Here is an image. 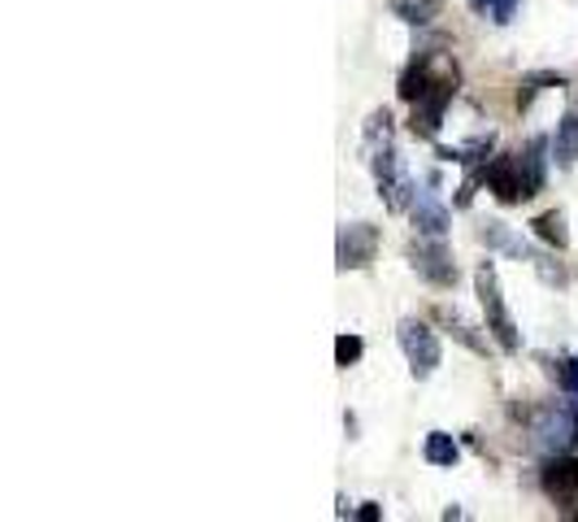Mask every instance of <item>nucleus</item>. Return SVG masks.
I'll list each match as a JSON object with an SVG mask.
<instances>
[{"label":"nucleus","instance_id":"1","mask_svg":"<svg viewBox=\"0 0 578 522\" xmlns=\"http://www.w3.org/2000/svg\"><path fill=\"white\" fill-rule=\"evenodd\" d=\"M474 292H479V305H483V318H487V331L492 340L505 349V353H518V327L509 318V305H505V292H501V279H496V266L492 262H479L474 270Z\"/></svg>","mask_w":578,"mask_h":522},{"label":"nucleus","instance_id":"2","mask_svg":"<svg viewBox=\"0 0 578 522\" xmlns=\"http://www.w3.org/2000/svg\"><path fill=\"white\" fill-rule=\"evenodd\" d=\"M396 336H400V353H405L413 379H431L439 371V340H435V331L426 323H418V318H405Z\"/></svg>","mask_w":578,"mask_h":522},{"label":"nucleus","instance_id":"3","mask_svg":"<svg viewBox=\"0 0 578 522\" xmlns=\"http://www.w3.org/2000/svg\"><path fill=\"white\" fill-rule=\"evenodd\" d=\"M409 262H413L418 279H426V283L439 288V292L457 283V262H453V253L444 248V240H435V235L418 240V244L409 248Z\"/></svg>","mask_w":578,"mask_h":522},{"label":"nucleus","instance_id":"4","mask_svg":"<svg viewBox=\"0 0 578 522\" xmlns=\"http://www.w3.org/2000/svg\"><path fill=\"white\" fill-rule=\"evenodd\" d=\"M453 96H457V74L435 78V87H431L422 100H413V118H409L413 135L435 139V135H439V122H444V109H448V100H453Z\"/></svg>","mask_w":578,"mask_h":522},{"label":"nucleus","instance_id":"5","mask_svg":"<svg viewBox=\"0 0 578 522\" xmlns=\"http://www.w3.org/2000/svg\"><path fill=\"white\" fill-rule=\"evenodd\" d=\"M483 179H487V192H492L501 205L531 201V187H527L522 157H496V161H487V166H483Z\"/></svg>","mask_w":578,"mask_h":522},{"label":"nucleus","instance_id":"6","mask_svg":"<svg viewBox=\"0 0 578 522\" xmlns=\"http://www.w3.org/2000/svg\"><path fill=\"white\" fill-rule=\"evenodd\" d=\"M378 253V227L370 222H352L339 227V244H335V266L339 270H365Z\"/></svg>","mask_w":578,"mask_h":522},{"label":"nucleus","instance_id":"7","mask_svg":"<svg viewBox=\"0 0 578 522\" xmlns=\"http://www.w3.org/2000/svg\"><path fill=\"white\" fill-rule=\"evenodd\" d=\"M374 179H378V196L387 201V209H405L409 205V192H413V183H409V174L400 170V157H396V148L392 144H383V148H374Z\"/></svg>","mask_w":578,"mask_h":522},{"label":"nucleus","instance_id":"8","mask_svg":"<svg viewBox=\"0 0 578 522\" xmlns=\"http://www.w3.org/2000/svg\"><path fill=\"white\" fill-rule=\"evenodd\" d=\"M535 436H540V445H544V449L566 453L570 445H578V414L566 405V401H557V405L540 410V418H535Z\"/></svg>","mask_w":578,"mask_h":522},{"label":"nucleus","instance_id":"9","mask_svg":"<svg viewBox=\"0 0 578 522\" xmlns=\"http://www.w3.org/2000/svg\"><path fill=\"white\" fill-rule=\"evenodd\" d=\"M540 484L544 493L557 501V506H570L578 497V458L575 453H553L540 471Z\"/></svg>","mask_w":578,"mask_h":522},{"label":"nucleus","instance_id":"10","mask_svg":"<svg viewBox=\"0 0 578 522\" xmlns=\"http://www.w3.org/2000/svg\"><path fill=\"white\" fill-rule=\"evenodd\" d=\"M409 214H413L418 235H435V240H444V235H448V227H453V214H448V205H444L435 192H413Z\"/></svg>","mask_w":578,"mask_h":522},{"label":"nucleus","instance_id":"11","mask_svg":"<svg viewBox=\"0 0 578 522\" xmlns=\"http://www.w3.org/2000/svg\"><path fill=\"white\" fill-rule=\"evenodd\" d=\"M435 87V70H431V61H409L405 65V74H400V100H422L426 92Z\"/></svg>","mask_w":578,"mask_h":522},{"label":"nucleus","instance_id":"12","mask_svg":"<svg viewBox=\"0 0 578 522\" xmlns=\"http://www.w3.org/2000/svg\"><path fill=\"white\" fill-rule=\"evenodd\" d=\"M535 235L549 244V248H570V231H566V214H557V209H549V214H540L535 222Z\"/></svg>","mask_w":578,"mask_h":522},{"label":"nucleus","instance_id":"13","mask_svg":"<svg viewBox=\"0 0 578 522\" xmlns=\"http://www.w3.org/2000/svg\"><path fill=\"white\" fill-rule=\"evenodd\" d=\"M422 458H426L431 466H457L461 449H457V440H453L448 432H431L426 445H422Z\"/></svg>","mask_w":578,"mask_h":522},{"label":"nucleus","instance_id":"14","mask_svg":"<svg viewBox=\"0 0 578 522\" xmlns=\"http://www.w3.org/2000/svg\"><path fill=\"white\" fill-rule=\"evenodd\" d=\"M479 240H483L487 248H505V253H514V257H522V253H527V248H522V244H518V240H514L501 222H487V227L479 231Z\"/></svg>","mask_w":578,"mask_h":522},{"label":"nucleus","instance_id":"15","mask_svg":"<svg viewBox=\"0 0 578 522\" xmlns=\"http://www.w3.org/2000/svg\"><path fill=\"white\" fill-rule=\"evenodd\" d=\"M361 353H365L361 336H339L335 340V366H352V362H361Z\"/></svg>","mask_w":578,"mask_h":522},{"label":"nucleus","instance_id":"16","mask_svg":"<svg viewBox=\"0 0 578 522\" xmlns=\"http://www.w3.org/2000/svg\"><path fill=\"white\" fill-rule=\"evenodd\" d=\"M439 318L448 323V331H453V336H457V340H461L466 349H474V353H483V349H487V344H483V340H479V336H474V331H470V327H466L461 318H453V314H439Z\"/></svg>","mask_w":578,"mask_h":522},{"label":"nucleus","instance_id":"17","mask_svg":"<svg viewBox=\"0 0 578 522\" xmlns=\"http://www.w3.org/2000/svg\"><path fill=\"white\" fill-rule=\"evenodd\" d=\"M535 270H540V279H544V283H557V288H566V283H570V275H566L562 266H553L549 257H540V262H535Z\"/></svg>","mask_w":578,"mask_h":522},{"label":"nucleus","instance_id":"18","mask_svg":"<svg viewBox=\"0 0 578 522\" xmlns=\"http://www.w3.org/2000/svg\"><path fill=\"white\" fill-rule=\"evenodd\" d=\"M514 9H518V0H492V17H496V22H509Z\"/></svg>","mask_w":578,"mask_h":522},{"label":"nucleus","instance_id":"19","mask_svg":"<svg viewBox=\"0 0 578 522\" xmlns=\"http://www.w3.org/2000/svg\"><path fill=\"white\" fill-rule=\"evenodd\" d=\"M562 379H566V388H570V392H575V397H578V357H575V362H566Z\"/></svg>","mask_w":578,"mask_h":522},{"label":"nucleus","instance_id":"20","mask_svg":"<svg viewBox=\"0 0 578 522\" xmlns=\"http://www.w3.org/2000/svg\"><path fill=\"white\" fill-rule=\"evenodd\" d=\"M357 519H361V522H378V506H361V510H357Z\"/></svg>","mask_w":578,"mask_h":522},{"label":"nucleus","instance_id":"21","mask_svg":"<svg viewBox=\"0 0 578 522\" xmlns=\"http://www.w3.org/2000/svg\"><path fill=\"white\" fill-rule=\"evenodd\" d=\"M470 9L474 13H492V0H470Z\"/></svg>","mask_w":578,"mask_h":522}]
</instances>
